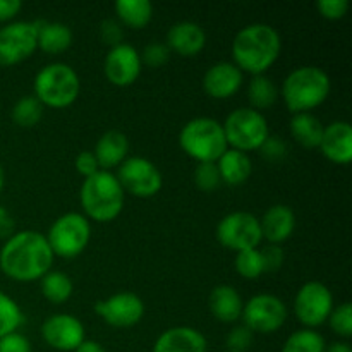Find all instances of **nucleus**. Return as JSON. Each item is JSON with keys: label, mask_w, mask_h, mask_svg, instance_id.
Masks as SVG:
<instances>
[{"label": "nucleus", "mask_w": 352, "mask_h": 352, "mask_svg": "<svg viewBox=\"0 0 352 352\" xmlns=\"http://www.w3.org/2000/svg\"><path fill=\"white\" fill-rule=\"evenodd\" d=\"M3 184H6V172H3V167H2V164H0V195H2Z\"/></svg>", "instance_id": "obj_48"}, {"label": "nucleus", "mask_w": 352, "mask_h": 352, "mask_svg": "<svg viewBox=\"0 0 352 352\" xmlns=\"http://www.w3.org/2000/svg\"><path fill=\"white\" fill-rule=\"evenodd\" d=\"M168 50L175 52L181 57H195L205 48L206 34L199 24L191 21H181L174 24L167 33Z\"/></svg>", "instance_id": "obj_19"}, {"label": "nucleus", "mask_w": 352, "mask_h": 352, "mask_svg": "<svg viewBox=\"0 0 352 352\" xmlns=\"http://www.w3.org/2000/svg\"><path fill=\"white\" fill-rule=\"evenodd\" d=\"M217 167H219V174L222 182H226L229 186L244 184L250 179L251 172H253V164H251L248 153L232 150V148H229L217 160Z\"/></svg>", "instance_id": "obj_24"}, {"label": "nucleus", "mask_w": 352, "mask_h": 352, "mask_svg": "<svg viewBox=\"0 0 352 352\" xmlns=\"http://www.w3.org/2000/svg\"><path fill=\"white\" fill-rule=\"evenodd\" d=\"M195 184L196 188L205 192H212L222 184L217 162H206V164H198L195 168Z\"/></svg>", "instance_id": "obj_34"}, {"label": "nucleus", "mask_w": 352, "mask_h": 352, "mask_svg": "<svg viewBox=\"0 0 352 352\" xmlns=\"http://www.w3.org/2000/svg\"><path fill=\"white\" fill-rule=\"evenodd\" d=\"M23 322L24 315L19 305L9 294L0 291V339L17 332Z\"/></svg>", "instance_id": "obj_32"}, {"label": "nucleus", "mask_w": 352, "mask_h": 352, "mask_svg": "<svg viewBox=\"0 0 352 352\" xmlns=\"http://www.w3.org/2000/svg\"><path fill=\"white\" fill-rule=\"evenodd\" d=\"M179 144L198 164L217 162L229 150L222 124L212 117H196L184 124L179 134Z\"/></svg>", "instance_id": "obj_6"}, {"label": "nucleus", "mask_w": 352, "mask_h": 352, "mask_svg": "<svg viewBox=\"0 0 352 352\" xmlns=\"http://www.w3.org/2000/svg\"><path fill=\"white\" fill-rule=\"evenodd\" d=\"M212 315L222 323H234L243 315V298L232 285H217L208 298Z\"/></svg>", "instance_id": "obj_23"}, {"label": "nucleus", "mask_w": 352, "mask_h": 352, "mask_svg": "<svg viewBox=\"0 0 352 352\" xmlns=\"http://www.w3.org/2000/svg\"><path fill=\"white\" fill-rule=\"evenodd\" d=\"M38 48V23L16 21L0 28V67L21 64Z\"/></svg>", "instance_id": "obj_11"}, {"label": "nucleus", "mask_w": 352, "mask_h": 352, "mask_svg": "<svg viewBox=\"0 0 352 352\" xmlns=\"http://www.w3.org/2000/svg\"><path fill=\"white\" fill-rule=\"evenodd\" d=\"M323 129L325 126L322 120L311 112L306 113H296L291 120V134L301 146L305 148H318L320 141H322Z\"/></svg>", "instance_id": "obj_26"}, {"label": "nucleus", "mask_w": 352, "mask_h": 352, "mask_svg": "<svg viewBox=\"0 0 352 352\" xmlns=\"http://www.w3.org/2000/svg\"><path fill=\"white\" fill-rule=\"evenodd\" d=\"M100 318L116 329H129L138 325L144 316V302L133 292H117L95 305Z\"/></svg>", "instance_id": "obj_14"}, {"label": "nucleus", "mask_w": 352, "mask_h": 352, "mask_svg": "<svg viewBox=\"0 0 352 352\" xmlns=\"http://www.w3.org/2000/svg\"><path fill=\"white\" fill-rule=\"evenodd\" d=\"M217 239L227 250L236 253L246 250H256L263 241L260 229V219L250 212H232L223 217L217 226Z\"/></svg>", "instance_id": "obj_9"}, {"label": "nucleus", "mask_w": 352, "mask_h": 352, "mask_svg": "<svg viewBox=\"0 0 352 352\" xmlns=\"http://www.w3.org/2000/svg\"><path fill=\"white\" fill-rule=\"evenodd\" d=\"M74 352H107V351L103 349L98 342H95V340H85V342H82Z\"/></svg>", "instance_id": "obj_46"}, {"label": "nucleus", "mask_w": 352, "mask_h": 352, "mask_svg": "<svg viewBox=\"0 0 352 352\" xmlns=\"http://www.w3.org/2000/svg\"><path fill=\"white\" fill-rule=\"evenodd\" d=\"M116 177L124 192L136 198H151L158 195L164 186V177L157 165L143 157L126 158L119 165Z\"/></svg>", "instance_id": "obj_10"}, {"label": "nucleus", "mask_w": 352, "mask_h": 352, "mask_svg": "<svg viewBox=\"0 0 352 352\" xmlns=\"http://www.w3.org/2000/svg\"><path fill=\"white\" fill-rule=\"evenodd\" d=\"M325 352H352V349L347 342H333L325 347Z\"/></svg>", "instance_id": "obj_47"}, {"label": "nucleus", "mask_w": 352, "mask_h": 352, "mask_svg": "<svg viewBox=\"0 0 352 352\" xmlns=\"http://www.w3.org/2000/svg\"><path fill=\"white\" fill-rule=\"evenodd\" d=\"M261 256H263V263H265V272H277L278 268L284 265L285 254L284 250L275 244H270L265 250H261Z\"/></svg>", "instance_id": "obj_40"}, {"label": "nucleus", "mask_w": 352, "mask_h": 352, "mask_svg": "<svg viewBox=\"0 0 352 352\" xmlns=\"http://www.w3.org/2000/svg\"><path fill=\"white\" fill-rule=\"evenodd\" d=\"M113 9L120 24L133 30H141L153 17V6L150 0H117Z\"/></svg>", "instance_id": "obj_27"}, {"label": "nucleus", "mask_w": 352, "mask_h": 352, "mask_svg": "<svg viewBox=\"0 0 352 352\" xmlns=\"http://www.w3.org/2000/svg\"><path fill=\"white\" fill-rule=\"evenodd\" d=\"M10 117H12L14 124L19 127H34L43 117V105L31 96H23L16 102V105L10 110Z\"/></svg>", "instance_id": "obj_30"}, {"label": "nucleus", "mask_w": 352, "mask_h": 352, "mask_svg": "<svg viewBox=\"0 0 352 352\" xmlns=\"http://www.w3.org/2000/svg\"><path fill=\"white\" fill-rule=\"evenodd\" d=\"M226 344L230 352H246L253 344V332L244 325L236 327L229 332Z\"/></svg>", "instance_id": "obj_37"}, {"label": "nucleus", "mask_w": 352, "mask_h": 352, "mask_svg": "<svg viewBox=\"0 0 352 352\" xmlns=\"http://www.w3.org/2000/svg\"><path fill=\"white\" fill-rule=\"evenodd\" d=\"M74 165H76V170H78L85 179L89 177V175L96 174V172L100 170L98 162H96V158H95V153H93V151H88V150L81 151V153L76 157Z\"/></svg>", "instance_id": "obj_42"}, {"label": "nucleus", "mask_w": 352, "mask_h": 352, "mask_svg": "<svg viewBox=\"0 0 352 352\" xmlns=\"http://www.w3.org/2000/svg\"><path fill=\"white\" fill-rule=\"evenodd\" d=\"M241 318L253 333H274L284 327L287 308L277 296L256 294L243 306Z\"/></svg>", "instance_id": "obj_12"}, {"label": "nucleus", "mask_w": 352, "mask_h": 352, "mask_svg": "<svg viewBox=\"0 0 352 352\" xmlns=\"http://www.w3.org/2000/svg\"><path fill=\"white\" fill-rule=\"evenodd\" d=\"M34 98L43 107L65 109L78 100L81 91L79 76L71 65L64 62H54L38 71L34 76Z\"/></svg>", "instance_id": "obj_5"}, {"label": "nucleus", "mask_w": 352, "mask_h": 352, "mask_svg": "<svg viewBox=\"0 0 352 352\" xmlns=\"http://www.w3.org/2000/svg\"><path fill=\"white\" fill-rule=\"evenodd\" d=\"M38 23V48L45 54L57 55L67 50L72 43V31L67 24L62 23H47V21H36Z\"/></svg>", "instance_id": "obj_25"}, {"label": "nucleus", "mask_w": 352, "mask_h": 352, "mask_svg": "<svg viewBox=\"0 0 352 352\" xmlns=\"http://www.w3.org/2000/svg\"><path fill=\"white\" fill-rule=\"evenodd\" d=\"M330 95V78L316 65H302L282 82V98L292 113H306L322 105Z\"/></svg>", "instance_id": "obj_3"}, {"label": "nucleus", "mask_w": 352, "mask_h": 352, "mask_svg": "<svg viewBox=\"0 0 352 352\" xmlns=\"http://www.w3.org/2000/svg\"><path fill=\"white\" fill-rule=\"evenodd\" d=\"M141 64L148 65V67H162V65L167 64L168 57H170V50L165 43L160 41H151L146 47L143 48V54H140Z\"/></svg>", "instance_id": "obj_36"}, {"label": "nucleus", "mask_w": 352, "mask_h": 352, "mask_svg": "<svg viewBox=\"0 0 352 352\" xmlns=\"http://www.w3.org/2000/svg\"><path fill=\"white\" fill-rule=\"evenodd\" d=\"M330 329L337 333V336L349 339L352 336V306L351 302H342L340 306L332 309L329 320Z\"/></svg>", "instance_id": "obj_35"}, {"label": "nucleus", "mask_w": 352, "mask_h": 352, "mask_svg": "<svg viewBox=\"0 0 352 352\" xmlns=\"http://www.w3.org/2000/svg\"><path fill=\"white\" fill-rule=\"evenodd\" d=\"M129 151V140L120 131H107L95 146V158L98 162L100 170H110L113 167H119L127 157Z\"/></svg>", "instance_id": "obj_22"}, {"label": "nucleus", "mask_w": 352, "mask_h": 352, "mask_svg": "<svg viewBox=\"0 0 352 352\" xmlns=\"http://www.w3.org/2000/svg\"><path fill=\"white\" fill-rule=\"evenodd\" d=\"M141 67L143 64H141L140 52L133 45L127 43H120L110 48L105 62H103L105 78L119 88H126V86L136 82L141 74Z\"/></svg>", "instance_id": "obj_15"}, {"label": "nucleus", "mask_w": 352, "mask_h": 352, "mask_svg": "<svg viewBox=\"0 0 352 352\" xmlns=\"http://www.w3.org/2000/svg\"><path fill=\"white\" fill-rule=\"evenodd\" d=\"M124 189L120 188L116 174L110 170H98L85 179L79 191V201L86 219L95 222H112L124 208Z\"/></svg>", "instance_id": "obj_4"}, {"label": "nucleus", "mask_w": 352, "mask_h": 352, "mask_svg": "<svg viewBox=\"0 0 352 352\" xmlns=\"http://www.w3.org/2000/svg\"><path fill=\"white\" fill-rule=\"evenodd\" d=\"M282 50L278 31L270 24L254 23L243 28L232 41L234 64L243 72L261 76L275 64Z\"/></svg>", "instance_id": "obj_2"}, {"label": "nucleus", "mask_w": 352, "mask_h": 352, "mask_svg": "<svg viewBox=\"0 0 352 352\" xmlns=\"http://www.w3.org/2000/svg\"><path fill=\"white\" fill-rule=\"evenodd\" d=\"M261 237L278 246L287 241L296 229V215L289 206L274 205L260 219Z\"/></svg>", "instance_id": "obj_21"}, {"label": "nucleus", "mask_w": 352, "mask_h": 352, "mask_svg": "<svg viewBox=\"0 0 352 352\" xmlns=\"http://www.w3.org/2000/svg\"><path fill=\"white\" fill-rule=\"evenodd\" d=\"M0 352H31V344L23 333L14 332L0 339Z\"/></svg>", "instance_id": "obj_39"}, {"label": "nucleus", "mask_w": 352, "mask_h": 352, "mask_svg": "<svg viewBox=\"0 0 352 352\" xmlns=\"http://www.w3.org/2000/svg\"><path fill=\"white\" fill-rule=\"evenodd\" d=\"M40 289L43 298L54 305H64L72 296V280L64 272H48L40 278Z\"/></svg>", "instance_id": "obj_28"}, {"label": "nucleus", "mask_w": 352, "mask_h": 352, "mask_svg": "<svg viewBox=\"0 0 352 352\" xmlns=\"http://www.w3.org/2000/svg\"><path fill=\"white\" fill-rule=\"evenodd\" d=\"M325 339L311 329H302L289 336L282 352H325Z\"/></svg>", "instance_id": "obj_31"}, {"label": "nucleus", "mask_w": 352, "mask_h": 352, "mask_svg": "<svg viewBox=\"0 0 352 352\" xmlns=\"http://www.w3.org/2000/svg\"><path fill=\"white\" fill-rule=\"evenodd\" d=\"M318 150L323 157L337 165H347L352 160V127L346 120H336L323 129Z\"/></svg>", "instance_id": "obj_18"}, {"label": "nucleus", "mask_w": 352, "mask_h": 352, "mask_svg": "<svg viewBox=\"0 0 352 352\" xmlns=\"http://www.w3.org/2000/svg\"><path fill=\"white\" fill-rule=\"evenodd\" d=\"M54 253L45 234L36 230L14 232L0 250V270L16 282L40 280L50 272Z\"/></svg>", "instance_id": "obj_1"}, {"label": "nucleus", "mask_w": 352, "mask_h": 352, "mask_svg": "<svg viewBox=\"0 0 352 352\" xmlns=\"http://www.w3.org/2000/svg\"><path fill=\"white\" fill-rule=\"evenodd\" d=\"M243 86V71L234 62L213 64L203 76V89L215 100H227Z\"/></svg>", "instance_id": "obj_17"}, {"label": "nucleus", "mask_w": 352, "mask_h": 352, "mask_svg": "<svg viewBox=\"0 0 352 352\" xmlns=\"http://www.w3.org/2000/svg\"><path fill=\"white\" fill-rule=\"evenodd\" d=\"M333 309V296L330 289L322 282H306L298 291L294 299L296 318L306 329L322 327L329 320Z\"/></svg>", "instance_id": "obj_13"}, {"label": "nucleus", "mask_w": 352, "mask_h": 352, "mask_svg": "<svg viewBox=\"0 0 352 352\" xmlns=\"http://www.w3.org/2000/svg\"><path fill=\"white\" fill-rule=\"evenodd\" d=\"M236 272L243 278L254 280L265 274L263 256L260 250H246L237 253L236 256Z\"/></svg>", "instance_id": "obj_33"}, {"label": "nucleus", "mask_w": 352, "mask_h": 352, "mask_svg": "<svg viewBox=\"0 0 352 352\" xmlns=\"http://www.w3.org/2000/svg\"><path fill=\"white\" fill-rule=\"evenodd\" d=\"M222 127L227 144L232 150L243 151V153L261 150V146L270 138V127L265 116L251 107L232 110Z\"/></svg>", "instance_id": "obj_7"}, {"label": "nucleus", "mask_w": 352, "mask_h": 352, "mask_svg": "<svg viewBox=\"0 0 352 352\" xmlns=\"http://www.w3.org/2000/svg\"><path fill=\"white\" fill-rule=\"evenodd\" d=\"M205 336L192 327H172L157 339L153 352H206Z\"/></svg>", "instance_id": "obj_20"}, {"label": "nucleus", "mask_w": 352, "mask_h": 352, "mask_svg": "<svg viewBox=\"0 0 352 352\" xmlns=\"http://www.w3.org/2000/svg\"><path fill=\"white\" fill-rule=\"evenodd\" d=\"M320 16L329 21H339L349 10V2L347 0H318L316 2Z\"/></svg>", "instance_id": "obj_38"}, {"label": "nucleus", "mask_w": 352, "mask_h": 352, "mask_svg": "<svg viewBox=\"0 0 352 352\" xmlns=\"http://www.w3.org/2000/svg\"><path fill=\"white\" fill-rule=\"evenodd\" d=\"M102 40L103 43L110 45V47H117V45L122 43V24L117 23L113 19L103 21L102 24Z\"/></svg>", "instance_id": "obj_41"}, {"label": "nucleus", "mask_w": 352, "mask_h": 352, "mask_svg": "<svg viewBox=\"0 0 352 352\" xmlns=\"http://www.w3.org/2000/svg\"><path fill=\"white\" fill-rule=\"evenodd\" d=\"M41 337L45 342L57 351H76L85 342V327L76 316L58 313L50 316L41 325Z\"/></svg>", "instance_id": "obj_16"}, {"label": "nucleus", "mask_w": 352, "mask_h": 352, "mask_svg": "<svg viewBox=\"0 0 352 352\" xmlns=\"http://www.w3.org/2000/svg\"><path fill=\"white\" fill-rule=\"evenodd\" d=\"M47 241L54 256L76 258L86 250L91 239V226L85 215L76 212L64 213L50 226Z\"/></svg>", "instance_id": "obj_8"}, {"label": "nucleus", "mask_w": 352, "mask_h": 352, "mask_svg": "<svg viewBox=\"0 0 352 352\" xmlns=\"http://www.w3.org/2000/svg\"><path fill=\"white\" fill-rule=\"evenodd\" d=\"M23 9V3L19 0H0V23L14 19Z\"/></svg>", "instance_id": "obj_43"}, {"label": "nucleus", "mask_w": 352, "mask_h": 352, "mask_svg": "<svg viewBox=\"0 0 352 352\" xmlns=\"http://www.w3.org/2000/svg\"><path fill=\"white\" fill-rule=\"evenodd\" d=\"M261 150H263V153L270 158L282 157V155H284V150H285V144L280 143L278 140H274V138H268L267 143L261 146Z\"/></svg>", "instance_id": "obj_45"}, {"label": "nucleus", "mask_w": 352, "mask_h": 352, "mask_svg": "<svg viewBox=\"0 0 352 352\" xmlns=\"http://www.w3.org/2000/svg\"><path fill=\"white\" fill-rule=\"evenodd\" d=\"M14 227H16L14 219L10 217V213L0 205V239H9L14 234Z\"/></svg>", "instance_id": "obj_44"}, {"label": "nucleus", "mask_w": 352, "mask_h": 352, "mask_svg": "<svg viewBox=\"0 0 352 352\" xmlns=\"http://www.w3.org/2000/svg\"><path fill=\"white\" fill-rule=\"evenodd\" d=\"M277 98L278 91L270 78H267L265 74L251 78L250 85H248V100L251 103V109L258 110V112L267 110L277 102Z\"/></svg>", "instance_id": "obj_29"}]
</instances>
